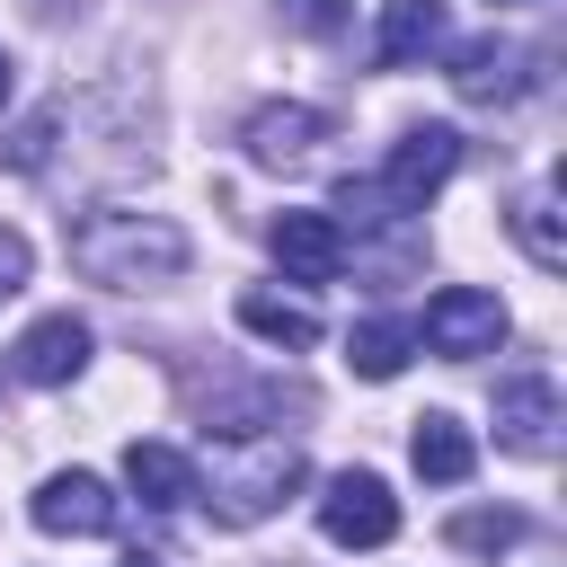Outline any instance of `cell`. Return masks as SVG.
<instances>
[{
  "instance_id": "18",
  "label": "cell",
  "mask_w": 567,
  "mask_h": 567,
  "mask_svg": "<svg viewBox=\"0 0 567 567\" xmlns=\"http://www.w3.org/2000/svg\"><path fill=\"white\" fill-rule=\"evenodd\" d=\"M452 540L496 558V549H514V540H523V514H461V523H452Z\"/></svg>"
},
{
  "instance_id": "14",
  "label": "cell",
  "mask_w": 567,
  "mask_h": 567,
  "mask_svg": "<svg viewBox=\"0 0 567 567\" xmlns=\"http://www.w3.org/2000/svg\"><path fill=\"white\" fill-rule=\"evenodd\" d=\"M239 328L266 337V346H319V310L284 301V292H239Z\"/></svg>"
},
{
  "instance_id": "13",
  "label": "cell",
  "mask_w": 567,
  "mask_h": 567,
  "mask_svg": "<svg viewBox=\"0 0 567 567\" xmlns=\"http://www.w3.org/2000/svg\"><path fill=\"white\" fill-rule=\"evenodd\" d=\"M319 133H328V115H319V106H257V115H248V159L284 168V159H301Z\"/></svg>"
},
{
  "instance_id": "4",
  "label": "cell",
  "mask_w": 567,
  "mask_h": 567,
  "mask_svg": "<svg viewBox=\"0 0 567 567\" xmlns=\"http://www.w3.org/2000/svg\"><path fill=\"white\" fill-rule=\"evenodd\" d=\"M434 354H496L505 346V301L478 292V284H443L425 301V328H416Z\"/></svg>"
},
{
  "instance_id": "12",
  "label": "cell",
  "mask_w": 567,
  "mask_h": 567,
  "mask_svg": "<svg viewBox=\"0 0 567 567\" xmlns=\"http://www.w3.org/2000/svg\"><path fill=\"white\" fill-rule=\"evenodd\" d=\"M124 487L142 496V505H186V496H204V478H195V461L186 452H168V443H133L124 452Z\"/></svg>"
},
{
  "instance_id": "15",
  "label": "cell",
  "mask_w": 567,
  "mask_h": 567,
  "mask_svg": "<svg viewBox=\"0 0 567 567\" xmlns=\"http://www.w3.org/2000/svg\"><path fill=\"white\" fill-rule=\"evenodd\" d=\"M452 89H461V97H505V89H514V44H496V35L452 44Z\"/></svg>"
},
{
  "instance_id": "1",
  "label": "cell",
  "mask_w": 567,
  "mask_h": 567,
  "mask_svg": "<svg viewBox=\"0 0 567 567\" xmlns=\"http://www.w3.org/2000/svg\"><path fill=\"white\" fill-rule=\"evenodd\" d=\"M186 230L177 221H159V213H89L80 230H71V266L80 275H97V284H115V292H142V284H177L186 275Z\"/></svg>"
},
{
  "instance_id": "10",
  "label": "cell",
  "mask_w": 567,
  "mask_h": 567,
  "mask_svg": "<svg viewBox=\"0 0 567 567\" xmlns=\"http://www.w3.org/2000/svg\"><path fill=\"white\" fill-rule=\"evenodd\" d=\"M549 425H558V390H549V372H514V381L496 390V434H505L514 452H549Z\"/></svg>"
},
{
  "instance_id": "21",
  "label": "cell",
  "mask_w": 567,
  "mask_h": 567,
  "mask_svg": "<svg viewBox=\"0 0 567 567\" xmlns=\"http://www.w3.org/2000/svg\"><path fill=\"white\" fill-rule=\"evenodd\" d=\"M0 97H9V53H0Z\"/></svg>"
},
{
  "instance_id": "3",
  "label": "cell",
  "mask_w": 567,
  "mask_h": 567,
  "mask_svg": "<svg viewBox=\"0 0 567 567\" xmlns=\"http://www.w3.org/2000/svg\"><path fill=\"white\" fill-rule=\"evenodd\" d=\"M319 532H328L337 549H381V540L399 532V496H390L372 470H337V478L319 487Z\"/></svg>"
},
{
  "instance_id": "9",
  "label": "cell",
  "mask_w": 567,
  "mask_h": 567,
  "mask_svg": "<svg viewBox=\"0 0 567 567\" xmlns=\"http://www.w3.org/2000/svg\"><path fill=\"white\" fill-rule=\"evenodd\" d=\"M35 523L44 532H115V496H106V478H89V470H62V478H44L35 487Z\"/></svg>"
},
{
  "instance_id": "7",
  "label": "cell",
  "mask_w": 567,
  "mask_h": 567,
  "mask_svg": "<svg viewBox=\"0 0 567 567\" xmlns=\"http://www.w3.org/2000/svg\"><path fill=\"white\" fill-rule=\"evenodd\" d=\"M443 44H452L443 0H390V9H381V35H372V62H381V71H408V62L443 53Z\"/></svg>"
},
{
  "instance_id": "20",
  "label": "cell",
  "mask_w": 567,
  "mask_h": 567,
  "mask_svg": "<svg viewBox=\"0 0 567 567\" xmlns=\"http://www.w3.org/2000/svg\"><path fill=\"white\" fill-rule=\"evenodd\" d=\"M27 266H35V248H27L18 230H0V301H9L18 284H27Z\"/></svg>"
},
{
  "instance_id": "8",
  "label": "cell",
  "mask_w": 567,
  "mask_h": 567,
  "mask_svg": "<svg viewBox=\"0 0 567 567\" xmlns=\"http://www.w3.org/2000/svg\"><path fill=\"white\" fill-rule=\"evenodd\" d=\"M18 381H35V390H53V381H71L80 363H89V328L71 319V310H53V319H35L27 337H18Z\"/></svg>"
},
{
  "instance_id": "11",
  "label": "cell",
  "mask_w": 567,
  "mask_h": 567,
  "mask_svg": "<svg viewBox=\"0 0 567 567\" xmlns=\"http://www.w3.org/2000/svg\"><path fill=\"white\" fill-rule=\"evenodd\" d=\"M408 461H416V478H434V487H461L470 470H478V443H470V425L461 416H416V434H408Z\"/></svg>"
},
{
  "instance_id": "22",
  "label": "cell",
  "mask_w": 567,
  "mask_h": 567,
  "mask_svg": "<svg viewBox=\"0 0 567 567\" xmlns=\"http://www.w3.org/2000/svg\"><path fill=\"white\" fill-rule=\"evenodd\" d=\"M124 567H159V558H124Z\"/></svg>"
},
{
  "instance_id": "19",
  "label": "cell",
  "mask_w": 567,
  "mask_h": 567,
  "mask_svg": "<svg viewBox=\"0 0 567 567\" xmlns=\"http://www.w3.org/2000/svg\"><path fill=\"white\" fill-rule=\"evenodd\" d=\"M284 18H292L301 35H346V27H354L346 0H284Z\"/></svg>"
},
{
  "instance_id": "5",
  "label": "cell",
  "mask_w": 567,
  "mask_h": 567,
  "mask_svg": "<svg viewBox=\"0 0 567 567\" xmlns=\"http://www.w3.org/2000/svg\"><path fill=\"white\" fill-rule=\"evenodd\" d=\"M292 478H301V452H292V443H257L248 461L213 470V514H221V523H257V514L284 505Z\"/></svg>"
},
{
  "instance_id": "16",
  "label": "cell",
  "mask_w": 567,
  "mask_h": 567,
  "mask_svg": "<svg viewBox=\"0 0 567 567\" xmlns=\"http://www.w3.org/2000/svg\"><path fill=\"white\" fill-rule=\"evenodd\" d=\"M408 346H416V328H399V319H363V328L346 337V363H354L363 381H399Z\"/></svg>"
},
{
  "instance_id": "6",
  "label": "cell",
  "mask_w": 567,
  "mask_h": 567,
  "mask_svg": "<svg viewBox=\"0 0 567 567\" xmlns=\"http://www.w3.org/2000/svg\"><path fill=\"white\" fill-rule=\"evenodd\" d=\"M266 248H275L284 275H301V284H337V266H346V230H337V213H275Z\"/></svg>"
},
{
  "instance_id": "2",
  "label": "cell",
  "mask_w": 567,
  "mask_h": 567,
  "mask_svg": "<svg viewBox=\"0 0 567 567\" xmlns=\"http://www.w3.org/2000/svg\"><path fill=\"white\" fill-rule=\"evenodd\" d=\"M452 168H461V133H452V124H416V133H399L390 159H381V204H390V213H425Z\"/></svg>"
},
{
  "instance_id": "17",
  "label": "cell",
  "mask_w": 567,
  "mask_h": 567,
  "mask_svg": "<svg viewBox=\"0 0 567 567\" xmlns=\"http://www.w3.org/2000/svg\"><path fill=\"white\" fill-rule=\"evenodd\" d=\"M514 239L532 248V266H549V275L567 266V239H558V195H549V186H532V195L514 204Z\"/></svg>"
}]
</instances>
